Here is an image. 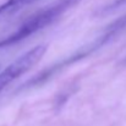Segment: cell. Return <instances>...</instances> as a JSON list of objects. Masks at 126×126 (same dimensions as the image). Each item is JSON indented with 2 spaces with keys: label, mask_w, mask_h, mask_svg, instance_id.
I'll return each mask as SVG.
<instances>
[{
  "label": "cell",
  "mask_w": 126,
  "mask_h": 126,
  "mask_svg": "<svg viewBox=\"0 0 126 126\" xmlns=\"http://www.w3.org/2000/svg\"><path fill=\"white\" fill-rule=\"evenodd\" d=\"M80 0H59L45 9L38 11L37 14L32 15L28 20H26L14 33L9 34L4 39L0 41V50L10 48L17 43L25 41L26 38L33 36L38 31L45 28L47 26L51 25L55 20H58L66 10L71 6L77 4Z\"/></svg>",
  "instance_id": "6da1fadb"
},
{
  "label": "cell",
  "mask_w": 126,
  "mask_h": 126,
  "mask_svg": "<svg viewBox=\"0 0 126 126\" xmlns=\"http://www.w3.org/2000/svg\"><path fill=\"white\" fill-rule=\"evenodd\" d=\"M47 51V45L45 44H39L21 56H18L16 60H14L10 65H7L5 69L0 70V92L11 82L17 80L20 76L26 74L28 70H31L41 59Z\"/></svg>",
  "instance_id": "7a4b0ae2"
},
{
  "label": "cell",
  "mask_w": 126,
  "mask_h": 126,
  "mask_svg": "<svg viewBox=\"0 0 126 126\" xmlns=\"http://www.w3.org/2000/svg\"><path fill=\"white\" fill-rule=\"evenodd\" d=\"M32 1H33V2H34V1H37V0H32Z\"/></svg>",
  "instance_id": "3957f363"
},
{
  "label": "cell",
  "mask_w": 126,
  "mask_h": 126,
  "mask_svg": "<svg viewBox=\"0 0 126 126\" xmlns=\"http://www.w3.org/2000/svg\"><path fill=\"white\" fill-rule=\"evenodd\" d=\"M125 63H126V59H125Z\"/></svg>",
  "instance_id": "277c9868"
}]
</instances>
